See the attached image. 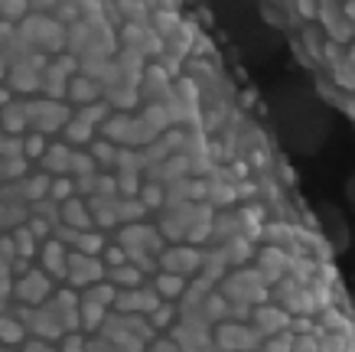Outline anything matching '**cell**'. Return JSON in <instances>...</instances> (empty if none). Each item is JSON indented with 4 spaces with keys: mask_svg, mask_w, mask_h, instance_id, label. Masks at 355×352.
Returning <instances> with one entry per match:
<instances>
[{
    "mask_svg": "<svg viewBox=\"0 0 355 352\" xmlns=\"http://www.w3.org/2000/svg\"><path fill=\"white\" fill-rule=\"evenodd\" d=\"M326 105L355 128V0H261Z\"/></svg>",
    "mask_w": 355,
    "mask_h": 352,
    "instance_id": "obj_2",
    "label": "cell"
},
{
    "mask_svg": "<svg viewBox=\"0 0 355 352\" xmlns=\"http://www.w3.org/2000/svg\"><path fill=\"white\" fill-rule=\"evenodd\" d=\"M343 192H345V206H349V212L355 215V170L349 173V180H345Z\"/></svg>",
    "mask_w": 355,
    "mask_h": 352,
    "instance_id": "obj_4",
    "label": "cell"
},
{
    "mask_svg": "<svg viewBox=\"0 0 355 352\" xmlns=\"http://www.w3.org/2000/svg\"><path fill=\"white\" fill-rule=\"evenodd\" d=\"M316 219H320V228H323L326 242L333 248L336 255L343 258L349 255V248H352V222H349V215L333 203H323L316 209Z\"/></svg>",
    "mask_w": 355,
    "mask_h": 352,
    "instance_id": "obj_3",
    "label": "cell"
},
{
    "mask_svg": "<svg viewBox=\"0 0 355 352\" xmlns=\"http://www.w3.org/2000/svg\"><path fill=\"white\" fill-rule=\"evenodd\" d=\"M0 352H355L339 255L193 0H3Z\"/></svg>",
    "mask_w": 355,
    "mask_h": 352,
    "instance_id": "obj_1",
    "label": "cell"
}]
</instances>
